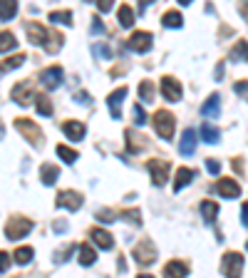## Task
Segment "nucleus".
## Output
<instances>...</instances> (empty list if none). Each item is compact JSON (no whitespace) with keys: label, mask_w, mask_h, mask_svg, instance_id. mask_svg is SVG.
I'll use <instances>...</instances> for the list:
<instances>
[{"label":"nucleus","mask_w":248,"mask_h":278,"mask_svg":"<svg viewBox=\"0 0 248 278\" xmlns=\"http://www.w3.org/2000/svg\"><path fill=\"white\" fill-rule=\"evenodd\" d=\"M15 129L23 132V137L30 142L32 147H37V149L42 147V129L35 122H30V120H15Z\"/></svg>","instance_id":"obj_3"},{"label":"nucleus","mask_w":248,"mask_h":278,"mask_svg":"<svg viewBox=\"0 0 248 278\" xmlns=\"http://www.w3.org/2000/svg\"><path fill=\"white\" fill-rule=\"evenodd\" d=\"M92 32L97 35V32H104V25H102V20L99 18H94L92 20Z\"/></svg>","instance_id":"obj_47"},{"label":"nucleus","mask_w":248,"mask_h":278,"mask_svg":"<svg viewBox=\"0 0 248 278\" xmlns=\"http://www.w3.org/2000/svg\"><path fill=\"white\" fill-rule=\"evenodd\" d=\"M62 42H65V37H62L60 32H50L42 47H45L47 52H57V50H60V47H62Z\"/></svg>","instance_id":"obj_26"},{"label":"nucleus","mask_w":248,"mask_h":278,"mask_svg":"<svg viewBox=\"0 0 248 278\" xmlns=\"http://www.w3.org/2000/svg\"><path fill=\"white\" fill-rule=\"evenodd\" d=\"M47 35H50V30L45 25H40V23H30L28 25V40H30L32 45H45Z\"/></svg>","instance_id":"obj_14"},{"label":"nucleus","mask_w":248,"mask_h":278,"mask_svg":"<svg viewBox=\"0 0 248 278\" xmlns=\"http://www.w3.org/2000/svg\"><path fill=\"white\" fill-rule=\"evenodd\" d=\"M127 47L132 50V52H149V47H152V35L149 32H134L132 37H129V42H127Z\"/></svg>","instance_id":"obj_10"},{"label":"nucleus","mask_w":248,"mask_h":278,"mask_svg":"<svg viewBox=\"0 0 248 278\" xmlns=\"http://www.w3.org/2000/svg\"><path fill=\"white\" fill-rule=\"evenodd\" d=\"M10 97H13L20 107H28V104H32V102L37 99V94L32 92L30 82H20V85H15L13 92H10Z\"/></svg>","instance_id":"obj_7"},{"label":"nucleus","mask_w":248,"mask_h":278,"mask_svg":"<svg viewBox=\"0 0 248 278\" xmlns=\"http://www.w3.org/2000/svg\"><path fill=\"white\" fill-rule=\"evenodd\" d=\"M241 13H243V18L248 20V0H243V3H241Z\"/></svg>","instance_id":"obj_50"},{"label":"nucleus","mask_w":248,"mask_h":278,"mask_svg":"<svg viewBox=\"0 0 248 278\" xmlns=\"http://www.w3.org/2000/svg\"><path fill=\"white\" fill-rule=\"evenodd\" d=\"M233 90H236L238 94H246V97H248V82H236V85H233Z\"/></svg>","instance_id":"obj_46"},{"label":"nucleus","mask_w":248,"mask_h":278,"mask_svg":"<svg viewBox=\"0 0 248 278\" xmlns=\"http://www.w3.org/2000/svg\"><path fill=\"white\" fill-rule=\"evenodd\" d=\"M194 0H179V5H191Z\"/></svg>","instance_id":"obj_54"},{"label":"nucleus","mask_w":248,"mask_h":278,"mask_svg":"<svg viewBox=\"0 0 248 278\" xmlns=\"http://www.w3.org/2000/svg\"><path fill=\"white\" fill-rule=\"evenodd\" d=\"M179 152L184 156H191L196 152V132L194 129H186L181 134V142H179Z\"/></svg>","instance_id":"obj_15"},{"label":"nucleus","mask_w":248,"mask_h":278,"mask_svg":"<svg viewBox=\"0 0 248 278\" xmlns=\"http://www.w3.org/2000/svg\"><path fill=\"white\" fill-rule=\"evenodd\" d=\"M139 97H142V102H152V99H154V85H152L149 80H144V82L139 85Z\"/></svg>","instance_id":"obj_36"},{"label":"nucleus","mask_w":248,"mask_h":278,"mask_svg":"<svg viewBox=\"0 0 248 278\" xmlns=\"http://www.w3.org/2000/svg\"><path fill=\"white\" fill-rule=\"evenodd\" d=\"M13 256H15V263H20V266H25V263H30V261H32V256H35V251H32L30 246H20V248H18V251H15V253H13Z\"/></svg>","instance_id":"obj_32"},{"label":"nucleus","mask_w":248,"mask_h":278,"mask_svg":"<svg viewBox=\"0 0 248 278\" xmlns=\"http://www.w3.org/2000/svg\"><path fill=\"white\" fill-rule=\"evenodd\" d=\"M149 3H154V0H139V10H147Z\"/></svg>","instance_id":"obj_52"},{"label":"nucleus","mask_w":248,"mask_h":278,"mask_svg":"<svg viewBox=\"0 0 248 278\" xmlns=\"http://www.w3.org/2000/svg\"><path fill=\"white\" fill-rule=\"evenodd\" d=\"M20 65H25V55H23V52H18V55H13V58H8V60L3 62V67H0V72H8V70H15V67H20Z\"/></svg>","instance_id":"obj_35"},{"label":"nucleus","mask_w":248,"mask_h":278,"mask_svg":"<svg viewBox=\"0 0 248 278\" xmlns=\"http://www.w3.org/2000/svg\"><path fill=\"white\" fill-rule=\"evenodd\" d=\"M191 179H194V172H191L189 166H181V169L176 172V179H174V191H181Z\"/></svg>","instance_id":"obj_24"},{"label":"nucleus","mask_w":248,"mask_h":278,"mask_svg":"<svg viewBox=\"0 0 248 278\" xmlns=\"http://www.w3.org/2000/svg\"><path fill=\"white\" fill-rule=\"evenodd\" d=\"M221 75H223V65H218L216 67V80H221Z\"/></svg>","instance_id":"obj_53"},{"label":"nucleus","mask_w":248,"mask_h":278,"mask_svg":"<svg viewBox=\"0 0 248 278\" xmlns=\"http://www.w3.org/2000/svg\"><path fill=\"white\" fill-rule=\"evenodd\" d=\"M60 209H67V211H77L80 206H82V196L77 194V191H60L57 194V201H55Z\"/></svg>","instance_id":"obj_9"},{"label":"nucleus","mask_w":248,"mask_h":278,"mask_svg":"<svg viewBox=\"0 0 248 278\" xmlns=\"http://www.w3.org/2000/svg\"><path fill=\"white\" fill-rule=\"evenodd\" d=\"M122 216H124V221H132L134 226H142V216H139V211H124Z\"/></svg>","instance_id":"obj_40"},{"label":"nucleus","mask_w":248,"mask_h":278,"mask_svg":"<svg viewBox=\"0 0 248 278\" xmlns=\"http://www.w3.org/2000/svg\"><path fill=\"white\" fill-rule=\"evenodd\" d=\"M127 149H129V154H137V152H142L144 147H147V139L142 137V134H137V132H129L127 129Z\"/></svg>","instance_id":"obj_16"},{"label":"nucleus","mask_w":248,"mask_h":278,"mask_svg":"<svg viewBox=\"0 0 248 278\" xmlns=\"http://www.w3.org/2000/svg\"><path fill=\"white\" fill-rule=\"evenodd\" d=\"M231 60H236V62L248 60V42L246 40H238V42L231 47Z\"/></svg>","instance_id":"obj_25"},{"label":"nucleus","mask_w":248,"mask_h":278,"mask_svg":"<svg viewBox=\"0 0 248 278\" xmlns=\"http://www.w3.org/2000/svg\"><path fill=\"white\" fill-rule=\"evenodd\" d=\"M241 271H243V256L236 253V251H228V253L223 256V273L231 278H238Z\"/></svg>","instance_id":"obj_5"},{"label":"nucleus","mask_w":248,"mask_h":278,"mask_svg":"<svg viewBox=\"0 0 248 278\" xmlns=\"http://www.w3.org/2000/svg\"><path fill=\"white\" fill-rule=\"evenodd\" d=\"M30 231H32V221L25 216H10V221L5 224V234H8L10 241H18V239L28 236Z\"/></svg>","instance_id":"obj_2"},{"label":"nucleus","mask_w":248,"mask_h":278,"mask_svg":"<svg viewBox=\"0 0 248 278\" xmlns=\"http://www.w3.org/2000/svg\"><path fill=\"white\" fill-rule=\"evenodd\" d=\"M35 104H37V112H40L42 117H50V115H52V102H50V97H45V94H37Z\"/></svg>","instance_id":"obj_33"},{"label":"nucleus","mask_w":248,"mask_h":278,"mask_svg":"<svg viewBox=\"0 0 248 278\" xmlns=\"http://www.w3.org/2000/svg\"><path fill=\"white\" fill-rule=\"evenodd\" d=\"M62 129H65V134L72 139V142H80V139H85V124L82 122H65L62 124Z\"/></svg>","instance_id":"obj_18"},{"label":"nucleus","mask_w":248,"mask_h":278,"mask_svg":"<svg viewBox=\"0 0 248 278\" xmlns=\"http://www.w3.org/2000/svg\"><path fill=\"white\" fill-rule=\"evenodd\" d=\"M127 87H119V90H114V92L107 97V107H109V112H112V117L114 120H122V102L124 97H127Z\"/></svg>","instance_id":"obj_11"},{"label":"nucleus","mask_w":248,"mask_h":278,"mask_svg":"<svg viewBox=\"0 0 248 278\" xmlns=\"http://www.w3.org/2000/svg\"><path fill=\"white\" fill-rule=\"evenodd\" d=\"M50 23L72 25V13H70V10H52V13H50Z\"/></svg>","instance_id":"obj_34"},{"label":"nucleus","mask_w":248,"mask_h":278,"mask_svg":"<svg viewBox=\"0 0 248 278\" xmlns=\"http://www.w3.org/2000/svg\"><path fill=\"white\" fill-rule=\"evenodd\" d=\"M154 129L156 134L161 137V139H171L174 137V129H176V120H174V115L171 112H166V109H159L154 115Z\"/></svg>","instance_id":"obj_1"},{"label":"nucleus","mask_w":248,"mask_h":278,"mask_svg":"<svg viewBox=\"0 0 248 278\" xmlns=\"http://www.w3.org/2000/svg\"><path fill=\"white\" fill-rule=\"evenodd\" d=\"M94 261H97L94 248L90 246V244H82V246H80V263H82V266H92Z\"/></svg>","instance_id":"obj_27"},{"label":"nucleus","mask_w":248,"mask_h":278,"mask_svg":"<svg viewBox=\"0 0 248 278\" xmlns=\"http://www.w3.org/2000/svg\"><path fill=\"white\" fill-rule=\"evenodd\" d=\"M18 15V0H0V20L8 23Z\"/></svg>","instance_id":"obj_21"},{"label":"nucleus","mask_w":248,"mask_h":278,"mask_svg":"<svg viewBox=\"0 0 248 278\" xmlns=\"http://www.w3.org/2000/svg\"><path fill=\"white\" fill-rule=\"evenodd\" d=\"M90 236H92V241L97 244L99 248H104V251H109V248L114 246V241H112V236L104 231V229H92L90 231Z\"/></svg>","instance_id":"obj_19"},{"label":"nucleus","mask_w":248,"mask_h":278,"mask_svg":"<svg viewBox=\"0 0 248 278\" xmlns=\"http://www.w3.org/2000/svg\"><path fill=\"white\" fill-rule=\"evenodd\" d=\"M161 94H164V99H169V102H179L181 99V82L176 80V77H171V75H166L164 80H161Z\"/></svg>","instance_id":"obj_6"},{"label":"nucleus","mask_w":248,"mask_h":278,"mask_svg":"<svg viewBox=\"0 0 248 278\" xmlns=\"http://www.w3.org/2000/svg\"><path fill=\"white\" fill-rule=\"evenodd\" d=\"M8 266H10V256H8L5 251H0V273H5Z\"/></svg>","instance_id":"obj_42"},{"label":"nucleus","mask_w":248,"mask_h":278,"mask_svg":"<svg viewBox=\"0 0 248 278\" xmlns=\"http://www.w3.org/2000/svg\"><path fill=\"white\" fill-rule=\"evenodd\" d=\"M134 261L139 263V266H149V263H154V258H156V248L149 244V241H142L139 246L134 248Z\"/></svg>","instance_id":"obj_8"},{"label":"nucleus","mask_w":248,"mask_h":278,"mask_svg":"<svg viewBox=\"0 0 248 278\" xmlns=\"http://www.w3.org/2000/svg\"><path fill=\"white\" fill-rule=\"evenodd\" d=\"M241 214H243L241 224H243V226H248V204H243V206H241Z\"/></svg>","instance_id":"obj_48"},{"label":"nucleus","mask_w":248,"mask_h":278,"mask_svg":"<svg viewBox=\"0 0 248 278\" xmlns=\"http://www.w3.org/2000/svg\"><path fill=\"white\" fill-rule=\"evenodd\" d=\"M216 191L221 196H226V199H238L241 196V186L236 184L233 179H221L216 184Z\"/></svg>","instance_id":"obj_13"},{"label":"nucleus","mask_w":248,"mask_h":278,"mask_svg":"<svg viewBox=\"0 0 248 278\" xmlns=\"http://www.w3.org/2000/svg\"><path fill=\"white\" fill-rule=\"evenodd\" d=\"M72 248H75V246H65V248H62V251H57V258H55V261H57V263H62V261H67V256L72 253Z\"/></svg>","instance_id":"obj_44"},{"label":"nucleus","mask_w":248,"mask_h":278,"mask_svg":"<svg viewBox=\"0 0 248 278\" xmlns=\"http://www.w3.org/2000/svg\"><path fill=\"white\" fill-rule=\"evenodd\" d=\"M246 251H248V241H246Z\"/></svg>","instance_id":"obj_56"},{"label":"nucleus","mask_w":248,"mask_h":278,"mask_svg":"<svg viewBox=\"0 0 248 278\" xmlns=\"http://www.w3.org/2000/svg\"><path fill=\"white\" fill-rule=\"evenodd\" d=\"M97 8H99L102 13H109V10L114 8V0H97Z\"/></svg>","instance_id":"obj_43"},{"label":"nucleus","mask_w":248,"mask_h":278,"mask_svg":"<svg viewBox=\"0 0 248 278\" xmlns=\"http://www.w3.org/2000/svg\"><path fill=\"white\" fill-rule=\"evenodd\" d=\"M201 112H204V117H218L221 115V97L218 94H209V99L204 102V107H201Z\"/></svg>","instance_id":"obj_17"},{"label":"nucleus","mask_w":248,"mask_h":278,"mask_svg":"<svg viewBox=\"0 0 248 278\" xmlns=\"http://www.w3.org/2000/svg\"><path fill=\"white\" fill-rule=\"evenodd\" d=\"M134 20H137V18H134V10H132L129 5H122V8H119V25H122V28H132Z\"/></svg>","instance_id":"obj_31"},{"label":"nucleus","mask_w":248,"mask_h":278,"mask_svg":"<svg viewBox=\"0 0 248 278\" xmlns=\"http://www.w3.org/2000/svg\"><path fill=\"white\" fill-rule=\"evenodd\" d=\"M161 25H164V28H171V30H179V28L184 25V18H181V13H176V10H166L164 18H161Z\"/></svg>","instance_id":"obj_20"},{"label":"nucleus","mask_w":248,"mask_h":278,"mask_svg":"<svg viewBox=\"0 0 248 278\" xmlns=\"http://www.w3.org/2000/svg\"><path fill=\"white\" fill-rule=\"evenodd\" d=\"M40 82H42L47 90H57V87L62 85V67H60V65H55V67L45 70V72H42V77H40Z\"/></svg>","instance_id":"obj_12"},{"label":"nucleus","mask_w":248,"mask_h":278,"mask_svg":"<svg viewBox=\"0 0 248 278\" xmlns=\"http://www.w3.org/2000/svg\"><path fill=\"white\" fill-rule=\"evenodd\" d=\"M218 137H221V134H218V129H216V127H211L209 122L201 127V139H204L206 144H218Z\"/></svg>","instance_id":"obj_28"},{"label":"nucleus","mask_w":248,"mask_h":278,"mask_svg":"<svg viewBox=\"0 0 248 278\" xmlns=\"http://www.w3.org/2000/svg\"><path fill=\"white\" fill-rule=\"evenodd\" d=\"M92 52L97 55V58H102V60H109V58H112V50H109V45H102V42L92 45Z\"/></svg>","instance_id":"obj_38"},{"label":"nucleus","mask_w":248,"mask_h":278,"mask_svg":"<svg viewBox=\"0 0 248 278\" xmlns=\"http://www.w3.org/2000/svg\"><path fill=\"white\" fill-rule=\"evenodd\" d=\"M77 102H82V104H87V102H90V97H87V92H77Z\"/></svg>","instance_id":"obj_49"},{"label":"nucleus","mask_w":248,"mask_h":278,"mask_svg":"<svg viewBox=\"0 0 248 278\" xmlns=\"http://www.w3.org/2000/svg\"><path fill=\"white\" fill-rule=\"evenodd\" d=\"M97 218H99V221H104V224H107V221L112 224V221H114V214H112V211H107V209H99V211H97Z\"/></svg>","instance_id":"obj_41"},{"label":"nucleus","mask_w":248,"mask_h":278,"mask_svg":"<svg viewBox=\"0 0 248 278\" xmlns=\"http://www.w3.org/2000/svg\"><path fill=\"white\" fill-rule=\"evenodd\" d=\"M149 174H152V182L156 186L166 184V179H169V161L166 159H149Z\"/></svg>","instance_id":"obj_4"},{"label":"nucleus","mask_w":248,"mask_h":278,"mask_svg":"<svg viewBox=\"0 0 248 278\" xmlns=\"http://www.w3.org/2000/svg\"><path fill=\"white\" fill-rule=\"evenodd\" d=\"M132 115H134V124H137V127L147 124V115H144L142 104H134V107H132Z\"/></svg>","instance_id":"obj_39"},{"label":"nucleus","mask_w":248,"mask_h":278,"mask_svg":"<svg viewBox=\"0 0 248 278\" xmlns=\"http://www.w3.org/2000/svg\"><path fill=\"white\" fill-rule=\"evenodd\" d=\"M65 226H67L65 221H55V226H52V229H55V231H65Z\"/></svg>","instance_id":"obj_51"},{"label":"nucleus","mask_w":248,"mask_h":278,"mask_svg":"<svg viewBox=\"0 0 248 278\" xmlns=\"http://www.w3.org/2000/svg\"><path fill=\"white\" fill-rule=\"evenodd\" d=\"M18 47V40L13 32H0V52H10Z\"/></svg>","instance_id":"obj_30"},{"label":"nucleus","mask_w":248,"mask_h":278,"mask_svg":"<svg viewBox=\"0 0 248 278\" xmlns=\"http://www.w3.org/2000/svg\"><path fill=\"white\" fill-rule=\"evenodd\" d=\"M206 169H209L211 174H218V172H221V161H216V159H209V161H206Z\"/></svg>","instance_id":"obj_45"},{"label":"nucleus","mask_w":248,"mask_h":278,"mask_svg":"<svg viewBox=\"0 0 248 278\" xmlns=\"http://www.w3.org/2000/svg\"><path fill=\"white\" fill-rule=\"evenodd\" d=\"M3 134H5V129H3V124H0V137H3Z\"/></svg>","instance_id":"obj_55"},{"label":"nucleus","mask_w":248,"mask_h":278,"mask_svg":"<svg viewBox=\"0 0 248 278\" xmlns=\"http://www.w3.org/2000/svg\"><path fill=\"white\" fill-rule=\"evenodd\" d=\"M57 177H60V169H57V166H52V164H42V169H40V179H42V184L52 186L55 182H57Z\"/></svg>","instance_id":"obj_22"},{"label":"nucleus","mask_w":248,"mask_h":278,"mask_svg":"<svg viewBox=\"0 0 248 278\" xmlns=\"http://www.w3.org/2000/svg\"><path fill=\"white\" fill-rule=\"evenodd\" d=\"M164 273H166V276H174V278L189 276V266L181 263V261H169V263L164 266Z\"/></svg>","instance_id":"obj_23"},{"label":"nucleus","mask_w":248,"mask_h":278,"mask_svg":"<svg viewBox=\"0 0 248 278\" xmlns=\"http://www.w3.org/2000/svg\"><path fill=\"white\" fill-rule=\"evenodd\" d=\"M201 214H204V218H206L209 224H214V221H216V214H218V204L216 201H201Z\"/></svg>","instance_id":"obj_29"},{"label":"nucleus","mask_w":248,"mask_h":278,"mask_svg":"<svg viewBox=\"0 0 248 278\" xmlns=\"http://www.w3.org/2000/svg\"><path fill=\"white\" fill-rule=\"evenodd\" d=\"M57 154H60V159L65 161V164H75V161H77V152L70 149V147H65V144L57 147Z\"/></svg>","instance_id":"obj_37"}]
</instances>
